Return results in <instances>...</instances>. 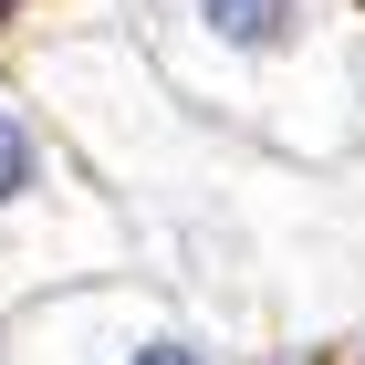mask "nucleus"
I'll list each match as a JSON object with an SVG mask.
<instances>
[{"label":"nucleus","instance_id":"obj_1","mask_svg":"<svg viewBox=\"0 0 365 365\" xmlns=\"http://www.w3.org/2000/svg\"><path fill=\"white\" fill-rule=\"evenodd\" d=\"M31 365H220V344L146 292H84L31 324Z\"/></svg>","mask_w":365,"mask_h":365},{"label":"nucleus","instance_id":"obj_2","mask_svg":"<svg viewBox=\"0 0 365 365\" xmlns=\"http://www.w3.org/2000/svg\"><path fill=\"white\" fill-rule=\"evenodd\" d=\"M178 42L230 84H282L313 53V11L303 0H178Z\"/></svg>","mask_w":365,"mask_h":365},{"label":"nucleus","instance_id":"obj_3","mask_svg":"<svg viewBox=\"0 0 365 365\" xmlns=\"http://www.w3.org/2000/svg\"><path fill=\"white\" fill-rule=\"evenodd\" d=\"M63 198H73V178H63L53 136H42V125L0 94V230H42Z\"/></svg>","mask_w":365,"mask_h":365},{"label":"nucleus","instance_id":"obj_4","mask_svg":"<svg viewBox=\"0 0 365 365\" xmlns=\"http://www.w3.org/2000/svg\"><path fill=\"white\" fill-rule=\"evenodd\" d=\"M11 11H21V0H0V21H11Z\"/></svg>","mask_w":365,"mask_h":365}]
</instances>
